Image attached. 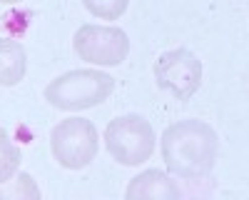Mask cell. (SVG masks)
Returning <instances> with one entry per match:
<instances>
[{
    "label": "cell",
    "mask_w": 249,
    "mask_h": 200,
    "mask_svg": "<svg viewBox=\"0 0 249 200\" xmlns=\"http://www.w3.org/2000/svg\"><path fill=\"white\" fill-rule=\"evenodd\" d=\"M82 5L100 20H117L127 10L130 0H82Z\"/></svg>",
    "instance_id": "8fae6325"
},
{
    "label": "cell",
    "mask_w": 249,
    "mask_h": 200,
    "mask_svg": "<svg viewBox=\"0 0 249 200\" xmlns=\"http://www.w3.org/2000/svg\"><path fill=\"white\" fill-rule=\"evenodd\" d=\"M50 150L55 160L68 170H82L97 158L100 135L92 120L65 118L50 133Z\"/></svg>",
    "instance_id": "277c9868"
},
{
    "label": "cell",
    "mask_w": 249,
    "mask_h": 200,
    "mask_svg": "<svg viewBox=\"0 0 249 200\" xmlns=\"http://www.w3.org/2000/svg\"><path fill=\"white\" fill-rule=\"evenodd\" d=\"M72 48L80 60L92 65H122L130 55V38L117 25H80L72 38Z\"/></svg>",
    "instance_id": "5b68a950"
},
{
    "label": "cell",
    "mask_w": 249,
    "mask_h": 200,
    "mask_svg": "<svg viewBox=\"0 0 249 200\" xmlns=\"http://www.w3.org/2000/svg\"><path fill=\"white\" fill-rule=\"evenodd\" d=\"M28 70V53L23 43L15 38H3L0 40V85L13 88L25 78Z\"/></svg>",
    "instance_id": "ba28073f"
},
{
    "label": "cell",
    "mask_w": 249,
    "mask_h": 200,
    "mask_svg": "<svg viewBox=\"0 0 249 200\" xmlns=\"http://www.w3.org/2000/svg\"><path fill=\"white\" fill-rule=\"evenodd\" d=\"M20 168V148L10 140L8 130L0 128V183L10 180Z\"/></svg>",
    "instance_id": "30bf717a"
},
{
    "label": "cell",
    "mask_w": 249,
    "mask_h": 200,
    "mask_svg": "<svg viewBox=\"0 0 249 200\" xmlns=\"http://www.w3.org/2000/svg\"><path fill=\"white\" fill-rule=\"evenodd\" d=\"M105 148L120 165H142L157 148V135L147 118L137 113L120 115L105 128Z\"/></svg>",
    "instance_id": "3957f363"
},
{
    "label": "cell",
    "mask_w": 249,
    "mask_h": 200,
    "mask_svg": "<svg viewBox=\"0 0 249 200\" xmlns=\"http://www.w3.org/2000/svg\"><path fill=\"white\" fill-rule=\"evenodd\" d=\"M157 88L170 90L179 103H187L202 85V60L187 48H175L155 60Z\"/></svg>",
    "instance_id": "8992f818"
},
{
    "label": "cell",
    "mask_w": 249,
    "mask_h": 200,
    "mask_svg": "<svg viewBox=\"0 0 249 200\" xmlns=\"http://www.w3.org/2000/svg\"><path fill=\"white\" fill-rule=\"evenodd\" d=\"M3 5H18V3H23V0H0Z\"/></svg>",
    "instance_id": "7c38bea8"
},
{
    "label": "cell",
    "mask_w": 249,
    "mask_h": 200,
    "mask_svg": "<svg viewBox=\"0 0 249 200\" xmlns=\"http://www.w3.org/2000/svg\"><path fill=\"white\" fill-rule=\"evenodd\" d=\"M112 90H115L112 75L85 68V70H70L50 80L45 88V100L57 110L75 113V110L97 108L112 95Z\"/></svg>",
    "instance_id": "7a4b0ae2"
},
{
    "label": "cell",
    "mask_w": 249,
    "mask_h": 200,
    "mask_svg": "<svg viewBox=\"0 0 249 200\" xmlns=\"http://www.w3.org/2000/svg\"><path fill=\"white\" fill-rule=\"evenodd\" d=\"M23 198H30V200H40V188L35 185V180L30 173H15L10 180L0 183V200H23Z\"/></svg>",
    "instance_id": "9c48e42d"
},
{
    "label": "cell",
    "mask_w": 249,
    "mask_h": 200,
    "mask_svg": "<svg viewBox=\"0 0 249 200\" xmlns=\"http://www.w3.org/2000/svg\"><path fill=\"white\" fill-rule=\"evenodd\" d=\"M162 160L175 178L202 180L212 173L219 155V138L204 120L187 118L172 123L160 138Z\"/></svg>",
    "instance_id": "6da1fadb"
},
{
    "label": "cell",
    "mask_w": 249,
    "mask_h": 200,
    "mask_svg": "<svg viewBox=\"0 0 249 200\" xmlns=\"http://www.w3.org/2000/svg\"><path fill=\"white\" fill-rule=\"evenodd\" d=\"M182 195L179 185L175 180L162 173L157 168L142 170L140 175H135L130 180L127 190H124V198L127 200H140V198H160V200H177Z\"/></svg>",
    "instance_id": "52a82bcc"
}]
</instances>
